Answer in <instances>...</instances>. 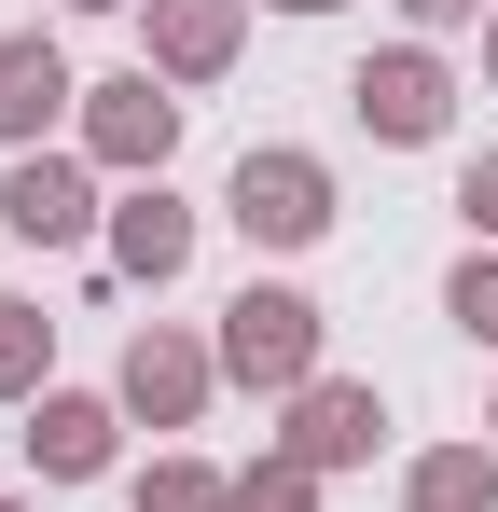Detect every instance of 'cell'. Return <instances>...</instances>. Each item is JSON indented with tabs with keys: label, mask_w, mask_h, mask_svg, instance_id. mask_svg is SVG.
I'll return each instance as SVG.
<instances>
[{
	"label": "cell",
	"mask_w": 498,
	"mask_h": 512,
	"mask_svg": "<svg viewBox=\"0 0 498 512\" xmlns=\"http://www.w3.org/2000/svg\"><path fill=\"white\" fill-rule=\"evenodd\" d=\"M222 374H249V388H319V305L249 277L236 305H222Z\"/></svg>",
	"instance_id": "obj_1"
},
{
	"label": "cell",
	"mask_w": 498,
	"mask_h": 512,
	"mask_svg": "<svg viewBox=\"0 0 498 512\" xmlns=\"http://www.w3.org/2000/svg\"><path fill=\"white\" fill-rule=\"evenodd\" d=\"M222 208H236V236H263V250H305V236H332V167L319 153H249Z\"/></svg>",
	"instance_id": "obj_2"
},
{
	"label": "cell",
	"mask_w": 498,
	"mask_h": 512,
	"mask_svg": "<svg viewBox=\"0 0 498 512\" xmlns=\"http://www.w3.org/2000/svg\"><path fill=\"white\" fill-rule=\"evenodd\" d=\"M374 388H346V374H319V388H291V429H277V457L291 471H346V457H374Z\"/></svg>",
	"instance_id": "obj_3"
},
{
	"label": "cell",
	"mask_w": 498,
	"mask_h": 512,
	"mask_svg": "<svg viewBox=\"0 0 498 512\" xmlns=\"http://www.w3.org/2000/svg\"><path fill=\"white\" fill-rule=\"evenodd\" d=\"M166 139H180V97H166L153 70L97 84V111H83V153H97V167H166Z\"/></svg>",
	"instance_id": "obj_4"
},
{
	"label": "cell",
	"mask_w": 498,
	"mask_h": 512,
	"mask_svg": "<svg viewBox=\"0 0 498 512\" xmlns=\"http://www.w3.org/2000/svg\"><path fill=\"white\" fill-rule=\"evenodd\" d=\"M360 125H374V139H443V111H457V84H443V70H429V56H360Z\"/></svg>",
	"instance_id": "obj_5"
},
{
	"label": "cell",
	"mask_w": 498,
	"mask_h": 512,
	"mask_svg": "<svg viewBox=\"0 0 498 512\" xmlns=\"http://www.w3.org/2000/svg\"><path fill=\"white\" fill-rule=\"evenodd\" d=\"M70 97H83V84H70V56H56L42 28H14V42H0V139H14V153H28Z\"/></svg>",
	"instance_id": "obj_6"
},
{
	"label": "cell",
	"mask_w": 498,
	"mask_h": 512,
	"mask_svg": "<svg viewBox=\"0 0 498 512\" xmlns=\"http://www.w3.org/2000/svg\"><path fill=\"white\" fill-rule=\"evenodd\" d=\"M0 222H14V236H42V250H70L83 222H97V194H83V167H56V153H14V180H0Z\"/></svg>",
	"instance_id": "obj_7"
},
{
	"label": "cell",
	"mask_w": 498,
	"mask_h": 512,
	"mask_svg": "<svg viewBox=\"0 0 498 512\" xmlns=\"http://www.w3.org/2000/svg\"><path fill=\"white\" fill-rule=\"evenodd\" d=\"M194 402H208V346H180V333H139V346H125V416L194 429Z\"/></svg>",
	"instance_id": "obj_8"
},
{
	"label": "cell",
	"mask_w": 498,
	"mask_h": 512,
	"mask_svg": "<svg viewBox=\"0 0 498 512\" xmlns=\"http://www.w3.org/2000/svg\"><path fill=\"white\" fill-rule=\"evenodd\" d=\"M236 14H249V0H153V70H166V84L236 70Z\"/></svg>",
	"instance_id": "obj_9"
},
{
	"label": "cell",
	"mask_w": 498,
	"mask_h": 512,
	"mask_svg": "<svg viewBox=\"0 0 498 512\" xmlns=\"http://www.w3.org/2000/svg\"><path fill=\"white\" fill-rule=\"evenodd\" d=\"M28 457H42L56 485L111 471V402H70V388H42V402H28Z\"/></svg>",
	"instance_id": "obj_10"
},
{
	"label": "cell",
	"mask_w": 498,
	"mask_h": 512,
	"mask_svg": "<svg viewBox=\"0 0 498 512\" xmlns=\"http://www.w3.org/2000/svg\"><path fill=\"white\" fill-rule=\"evenodd\" d=\"M111 263H125V277H153V291H166V277L194 263V208H180L166 180H153V194H125V222H111Z\"/></svg>",
	"instance_id": "obj_11"
},
{
	"label": "cell",
	"mask_w": 498,
	"mask_h": 512,
	"mask_svg": "<svg viewBox=\"0 0 498 512\" xmlns=\"http://www.w3.org/2000/svg\"><path fill=\"white\" fill-rule=\"evenodd\" d=\"M402 499L415 512H498V457H485V443H443V457L402 471Z\"/></svg>",
	"instance_id": "obj_12"
},
{
	"label": "cell",
	"mask_w": 498,
	"mask_h": 512,
	"mask_svg": "<svg viewBox=\"0 0 498 512\" xmlns=\"http://www.w3.org/2000/svg\"><path fill=\"white\" fill-rule=\"evenodd\" d=\"M42 360H56V319L0 291V402H42Z\"/></svg>",
	"instance_id": "obj_13"
},
{
	"label": "cell",
	"mask_w": 498,
	"mask_h": 512,
	"mask_svg": "<svg viewBox=\"0 0 498 512\" xmlns=\"http://www.w3.org/2000/svg\"><path fill=\"white\" fill-rule=\"evenodd\" d=\"M139 512H236V485H222V471H194V457H166L153 485H139Z\"/></svg>",
	"instance_id": "obj_14"
},
{
	"label": "cell",
	"mask_w": 498,
	"mask_h": 512,
	"mask_svg": "<svg viewBox=\"0 0 498 512\" xmlns=\"http://www.w3.org/2000/svg\"><path fill=\"white\" fill-rule=\"evenodd\" d=\"M443 319H457L471 346H498V263H485V250L457 263V291H443Z\"/></svg>",
	"instance_id": "obj_15"
},
{
	"label": "cell",
	"mask_w": 498,
	"mask_h": 512,
	"mask_svg": "<svg viewBox=\"0 0 498 512\" xmlns=\"http://www.w3.org/2000/svg\"><path fill=\"white\" fill-rule=\"evenodd\" d=\"M457 208H471V236H498V153H471V167H457Z\"/></svg>",
	"instance_id": "obj_16"
},
{
	"label": "cell",
	"mask_w": 498,
	"mask_h": 512,
	"mask_svg": "<svg viewBox=\"0 0 498 512\" xmlns=\"http://www.w3.org/2000/svg\"><path fill=\"white\" fill-rule=\"evenodd\" d=\"M415 28H471V14H485V0H402Z\"/></svg>",
	"instance_id": "obj_17"
},
{
	"label": "cell",
	"mask_w": 498,
	"mask_h": 512,
	"mask_svg": "<svg viewBox=\"0 0 498 512\" xmlns=\"http://www.w3.org/2000/svg\"><path fill=\"white\" fill-rule=\"evenodd\" d=\"M277 14H332V0H277Z\"/></svg>",
	"instance_id": "obj_18"
},
{
	"label": "cell",
	"mask_w": 498,
	"mask_h": 512,
	"mask_svg": "<svg viewBox=\"0 0 498 512\" xmlns=\"http://www.w3.org/2000/svg\"><path fill=\"white\" fill-rule=\"evenodd\" d=\"M485 84H498V42H485Z\"/></svg>",
	"instance_id": "obj_19"
},
{
	"label": "cell",
	"mask_w": 498,
	"mask_h": 512,
	"mask_svg": "<svg viewBox=\"0 0 498 512\" xmlns=\"http://www.w3.org/2000/svg\"><path fill=\"white\" fill-rule=\"evenodd\" d=\"M83 14H111V0H83Z\"/></svg>",
	"instance_id": "obj_20"
},
{
	"label": "cell",
	"mask_w": 498,
	"mask_h": 512,
	"mask_svg": "<svg viewBox=\"0 0 498 512\" xmlns=\"http://www.w3.org/2000/svg\"><path fill=\"white\" fill-rule=\"evenodd\" d=\"M0 512H14V499H0Z\"/></svg>",
	"instance_id": "obj_21"
},
{
	"label": "cell",
	"mask_w": 498,
	"mask_h": 512,
	"mask_svg": "<svg viewBox=\"0 0 498 512\" xmlns=\"http://www.w3.org/2000/svg\"><path fill=\"white\" fill-rule=\"evenodd\" d=\"M236 512H249V499H236Z\"/></svg>",
	"instance_id": "obj_22"
}]
</instances>
